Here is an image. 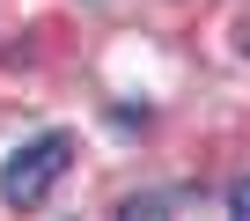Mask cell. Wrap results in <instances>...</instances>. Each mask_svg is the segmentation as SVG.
Wrapping results in <instances>:
<instances>
[{
    "label": "cell",
    "instance_id": "cell-1",
    "mask_svg": "<svg viewBox=\"0 0 250 221\" xmlns=\"http://www.w3.org/2000/svg\"><path fill=\"white\" fill-rule=\"evenodd\" d=\"M66 162H74V133H37L30 148H15L8 155V170H0V199L8 206H44L52 199V184L66 177Z\"/></svg>",
    "mask_w": 250,
    "mask_h": 221
},
{
    "label": "cell",
    "instance_id": "cell-2",
    "mask_svg": "<svg viewBox=\"0 0 250 221\" xmlns=\"http://www.w3.org/2000/svg\"><path fill=\"white\" fill-rule=\"evenodd\" d=\"M228 206H235V214H243V221H250V177H243V184H235V192H228Z\"/></svg>",
    "mask_w": 250,
    "mask_h": 221
}]
</instances>
